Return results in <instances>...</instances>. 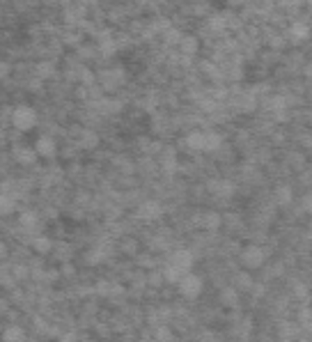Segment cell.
I'll list each match as a JSON object with an SVG mask.
<instances>
[{
  "instance_id": "24",
  "label": "cell",
  "mask_w": 312,
  "mask_h": 342,
  "mask_svg": "<svg viewBox=\"0 0 312 342\" xmlns=\"http://www.w3.org/2000/svg\"><path fill=\"white\" fill-rule=\"evenodd\" d=\"M37 159V152L35 150H16V161L21 163V166H30V163H35Z\"/></svg>"
},
{
  "instance_id": "30",
  "label": "cell",
  "mask_w": 312,
  "mask_h": 342,
  "mask_svg": "<svg viewBox=\"0 0 312 342\" xmlns=\"http://www.w3.org/2000/svg\"><path fill=\"white\" fill-rule=\"evenodd\" d=\"M301 209L306 211V214H312V193L303 195V200H301Z\"/></svg>"
},
{
  "instance_id": "26",
  "label": "cell",
  "mask_w": 312,
  "mask_h": 342,
  "mask_svg": "<svg viewBox=\"0 0 312 342\" xmlns=\"http://www.w3.org/2000/svg\"><path fill=\"white\" fill-rule=\"evenodd\" d=\"M209 30H211V32H223V30H228V25H225V16H221V14H214V16L209 18Z\"/></svg>"
},
{
  "instance_id": "32",
  "label": "cell",
  "mask_w": 312,
  "mask_h": 342,
  "mask_svg": "<svg viewBox=\"0 0 312 342\" xmlns=\"http://www.w3.org/2000/svg\"><path fill=\"white\" fill-rule=\"evenodd\" d=\"M78 55H80V58H92V55H94V48L92 46H80L78 48Z\"/></svg>"
},
{
  "instance_id": "9",
  "label": "cell",
  "mask_w": 312,
  "mask_h": 342,
  "mask_svg": "<svg viewBox=\"0 0 312 342\" xmlns=\"http://www.w3.org/2000/svg\"><path fill=\"white\" fill-rule=\"evenodd\" d=\"M186 147L193 152H207V131H200V129L191 131L186 136Z\"/></svg>"
},
{
  "instance_id": "21",
  "label": "cell",
  "mask_w": 312,
  "mask_h": 342,
  "mask_svg": "<svg viewBox=\"0 0 312 342\" xmlns=\"http://www.w3.org/2000/svg\"><path fill=\"white\" fill-rule=\"evenodd\" d=\"M179 48H181V53L195 55L198 53V39H195V37H181Z\"/></svg>"
},
{
  "instance_id": "39",
  "label": "cell",
  "mask_w": 312,
  "mask_h": 342,
  "mask_svg": "<svg viewBox=\"0 0 312 342\" xmlns=\"http://www.w3.org/2000/svg\"><path fill=\"white\" fill-rule=\"evenodd\" d=\"M310 124H312V110H310Z\"/></svg>"
},
{
  "instance_id": "11",
  "label": "cell",
  "mask_w": 312,
  "mask_h": 342,
  "mask_svg": "<svg viewBox=\"0 0 312 342\" xmlns=\"http://www.w3.org/2000/svg\"><path fill=\"white\" fill-rule=\"evenodd\" d=\"M292 200H294V191L289 186H278L276 193H273V202L278 207H287V204H292Z\"/></svg>"
},
{
  "instance_id": "4",
  "label": "cell",
  "mask_w": 312,
  "mask_h": 342,
  "mask_svg": "<svg viewBox=\"0 0 312 342\" xmlns=\"http://www.w3.org/2000/svg\"><path fill=\"white\" fill-rule=\"evenodd\" d=\"M264 251L259 246H246L243 248V253H241V262H243V266H248V269H259V266L264 264Z\"/></svg>"
},
{
  "instance_id": "17",
  "label": "cell",
  "mask_w": 312,
  "mask_h": 342,
  "mask_svg": "<svg viewBox=\"0 0 312 342\" xmlns=\"http://www.w3.org/2000/svg\"><path fill=\"white\" fill-rule=\"evenodd\" d=\"M37 214L35 211H23V214H21V216H18V225H21V228L25 230V232H35L37 230Z\"/></svg>"
},
{
  "instance_id": "1",
  "label": "cell",
  "mask_w": 312,
  "mask_h": 342,
  "mask_svg": "<svg viewBox=\"0 0 312 342\" xmlns=\"http://www.w3.org/2000/svg\"><path fill=\"white\" fill-rule=\"evenodd\" d=\"M9 122H12V126L16 131H30L32 126H37V122H39V115H37V110L30 108V106H16V108L12 110Z\"/></svg>"
},
{
  "instance_id": "7",
  "label": "cell",
  "mask_w": 312,
  "mask_h": 342,
  "mask_svg": "<svg viewBox=\"0 0 312 342\" xmlns=\"http://www.w3.org/2000/svg\"><path fill=\"white\" fill-rule=\"evenodd\" d=\"M35 152L39 156H44V159H51V156H55V152H58V143H55V138H51V136H39L35 143Z\"/></svg>"
},
{
  "instance_id": "34",
  "label": "cell",
  "mask_w": 312,
  "mask_h": 342,
  "mask_svg": "<svg viewBox=\"0 0 312 342\" xmlns=\"http://www.w3.org/2000/svg\"><path fill=\"white\" fill-rule=\"evenodd\" d=\"M303 76H306L308 81H312V62H306V65H303Z\"/></svg>"
},
{
  "instance_id": "10",
  "label": "cell",
  "mask_w": 312,
  "mask_h": 342,
  "mask_svg": "<svg viewBox=\"0 0 312 342\" xmlns=\"http://www.w3.org/2000/svg\"><path fill=\"white\" fill-rule=\"evenodd\" d=\"M101 83L106 90H113V87H120L124 83V72L122 69H113V72H101Z\"/></svg>"
},
{
  "instance_id": "38",
  "label": "cell",
  "mask_w": 312,
  "mask_h": 342,
  "mask_svg": "<svg viewBox=\"0 0 312 342\" xmlns=\"http://www.w3.org/2000/svg\"><path fill=\"white\" fill-rule=\"evenodd\" d=\"M72 273H74V269L69 264H65V276H72Z\"/></svg>"
},
{
  "instance_id": "14",
  "label": "cell",
  "mask_w": 312,
  "mask_h": 342,
  "mask_svg": "<svg viewBox=\"0 0 312 342\" xmlns=\"http://www.w3.org/2000/svg\"><path fill=\"white\" fill-rule=\"evenodd\" d=\"M221 303H223V306H228V308H236V306H239V289L232 287V285H230V287H225L221 292Z\"/></svg>"
},
{
  "instance_id": "35",
  "label": "cell",
  "mask_w": 312,
  "mask_h": 342,
  "mask_svg": "<svg viewBox=\"0 0 312 342\" xmlns=\"http://www.w3.org/2000/svg\"><path fill=\"white\" fill-rule=\"evenodd\" d=\"M78 336L76 333H65V336H60V342H76Z\"/></svg>"
},
{
  "instance_id": "37",
  "label": "cell",
  "mask_w": 312,
  "mask_h": 342,
  "mask_svg": "<svg viewBox=\"0 0 312 342\" xmlns=\"http://www.w3.org/2000/svg\"><path fill=\"white\" fill-rule=\"evenodd\" d=\"M0 67H2V69H0V72H2V76H7V74H9V65H7V62H2Z\"/></svg>"
},
{
  "instance_id": "33",
  "label": "cell",
  "mask_w": 312,
  "mask_h": 342,
  "mask_svg": "<svg viewBox=\"0 0 312 342\" xmlns=\"http://www.w3.org/2000/svg\"><path fill=\"white\" fill-rule=\"evenodd\" d=\"M60 253H58V255H60V259H69L72 257V251H69V246H67V244H60Z\"/></svg>"
},
{
  "instance_id": "6",
  "label": "cell",
  "mask_w": 312,
  "mask_h": 342,
  "mask_svg": "<svg viewBox=\"0 0 312 342\" xmlns=\"http://www.w3.org/2000/svg\"><path fill=\"white\" fill-rule=\"evenodd\" d=\"M161 214H163V209L156 200H145V202L138 204V216L143 218V221H154V218H158Z\"/></svg>"
},
{
  "instance_id": "15",
  "label": "cell",
  "mask_w": 312,
  "mask_h": 342,
  "mask_svg": "<svg viewBox=\"0 0 312 342\" xmlns=\"http://www.w3.org/2000/svg\"><path fill=\"white\" fill-rule=\"evenodd\" d=\"M103 259H106V248L103 246H94L85 253V264H90V266H96Z\"/></svg>"
},
{
  "instance_id": "19",
  "label": "cell",
  "mask_w": 312,
  "mask_h": 342,
  "mask_svg": "<svg viewBox=\"0 0 312 342\" xmlns=\"http://www.w3.org/2000/svg\"><path fill=\"white\" fill-rule=\"evenodd\" d=\"M35 74H37V78H53L55 76V65L51 60H44L35 67Z\"/></svg>"
},
{
  "instance_id": "28",
  "label": "cell",
  "mask_w": 312,
  "mask_h": 342,
  "mask_svg": "<svg viewBox=\"0 0 312 342\" xmlns=\"http://www.w3.org/2000/svg\"><path fill=\"white\" fill-rule=\"evenodd\" d=\"M156 338H158V342H170L172 340V333H170L168 326H158L156 329Z\"/></svg>"
},
{
  "instance_id": "31",
  "label": "cell",
  "mask_w": 312,
  "mask_h": 342,
  "mask_svg": "<svg viewBox=\"0 0 312 342\" xmlns=\"http://www.w3.org/2000/svg\"><path fill=\"white\" fill-rule=\"evenodd\" d=\"M294 292H296V296H299V299H306V296H308V289H306V285H303V282H294Z\"/></svg>"
},
{
  "instance_id": "25",
  "label": "cell",
  "mask_w": 312,
  "mask_h": 342,
  "mask_svg": "<svg viewBox=\"0 0 312 342\" xmlns=\"http://www.w3.org/2000/svg\"><path fill=\"white\" fill-rule=\"evenodd\" d=\"M12 211H14V198L5 191L0 195V214H2V216H9Z\"/></svg>"
},
{
  "instance_id": "18",
  "label": "cell",
  "mask_w": 312,
  "mask_h": 342,
  "mask_svg": "<svg viewBox=\"0 0 312 342\" xmlns=\"http://www.w3.org/2000/svg\"><path fill=\"white\" fill-rule=\"evenodd\" d=\"M232 287H236L239 292H246V289H252L255 285H252V278L248 276V273H234V278H232Z\"/></svg>"
},
{
  "instance_id": "20",
  "label": "cell",
  "mask_w": 312,
  "mask_h": 342,
  "mask_svg": "<svg viewBox=\"0 0 312 342\" xmlns=\"http://www.w3.org/2000/svg\"><path fill=\"white\" fill-rule=\"evenodd\" d=\"M32 248H35L39 255H46V253L53 251V244H51V239H46V237H35V239H32Z\"/></svg>"
},
{
  "instance_id": "27",
  "label": "cell",
  "mask_w": 312,
  "mask_h": 342,
  "mask_svg": "<svg viewBox=\"0 0 312 342\" xmlns=\"http://www.w3.org/2000/svg\"><path fill=\"white\" fill-rule=\"evenodd\" d=\"M163 280H165V273H163V271H152L150 276H147V285H150V287H161Z\"/></svg>"
},
{
  "instance_id": "16",
  "label": "cell",
  "mask_w": 312,
  "mask_h": 342,
  "mask_svg": "<svg viewBox=\"0 0 312 342\" xmlns=\"http://www.w3.org/2000/svg\"><path fill=\"white\" fill-rule=\"evenodd\" d=\"M200 225H202L204 230L214 232V230L221 228V214H216V211H207V214L200 218Z\"/></svg>"
},
{
  "instance_id": "8",
  "label": "cell",
  "mask_w": 312,
  "mask_h": 342,
  "mask_svg": "<svg viewBox=\"0 0 312 342\" xmlns=\"http://www.w3.org/2000/svg\"><path fill=\"white\" fill-rule=\"evenodd\" d=\"M308 37H310V25H308V23L296 21V23L289 25V30H287V39H289V42L301 44V42H306Z\"/></svg>"
},
{
  "instance_id": "23",
  "label": "cell",
  "mask_w": 312,
  "mask_h": 342,
  "mask_svg": "<svg viewBox=\"0 0 312 342\" xmlns=\"http://www.w3.org/2000/svg\"><path fill=\"white\" fill-rule=\"evenodd\" d=\"M99 48H101L103 55H110V53H115L117 44H115V39L108 35V32H103V35H101V42H99Z\"/></svg>"
},
{
  "instance_id": "22",
  "label": "cell",
  "mask_w": 312,
  "mask_h": 342,
  "mask_svg": "<svg viewBox=\"0 0 312 342\" xmlns=\"http://www.w3.org/2000/svg\"><path fill=\"white\" fill-rule=\"evenodd\" d=\"M223 147V136L216 131H207V152H218Z\"/></svg>"
},
{
  "instance_id": "3",
  "label": "cell",
  "mask_w": 312,
  "mask_h": 342,
  "mask_svg": "<svg viewBox=\"0 0 312 342\" xmlns=\"http://www.w3.org/2000/svg\"><path fill=\"white\" fill-rule=\"evenodd\" d=\"M177 285H179V294L184 299H198L202 294V278L195 273H186Z\"/></svg>"
},
{
  "instance_id": "12",
  "label": "cell",
  "mask_w": 312,
  "mask_h": 342,
  "mask_svg": "<svg viewBox=\"0 0 312 342\" xmlns=\"http://www.w3.org/2000/svg\"><path fill=\"white\" fill-rule=\"evenodd\" d=\"M78 145H80L83 150H94L96 145H99V133L92 131V129H83V131H80V140H78Z\"/></svg>"
},
{
  "instance_id": "29",
  "label": "cell",
  "mask_w": 312,
  "mask_h": 342,
  "mask_svg": "<svg viewBox=\"0 0 312 342\" xmlns=\"http://www.w3.org/2000/svg\"><path fill=\"white\" fill-rule=\"evenodd\" d=\"M12 276L16 278V280H23V278L28 276V266H25V264H16L12 269Z\"/></svg>"
},
{
  "instance_id": "36",
  "label": "cell",
  "mask_w": 312,
  "mask_h": 342,
  "mask_svg": "<svg viewBox=\"0 0 312 342\" xmlns=\"http://www.w3.org/2000/svg\"><path fill=\"white\" fill-rule=\"evenodd\" d=\"M140 264H143V266H152V264H154V262H152V257H150V255H143V257H140Z\"/></svg>"
},
{
  "instance_id": "2",
  "label": "cell",
  "mask_w": 312,
  "mask_h": 342,
  "mask_svg": "<svg viewBox=\"0 0 312 342\" xmlns=\"http://www.w3.org/2000/svg\"><path fill=\"white\" fill-rule=\"evenodd\" d=\"M168 266H172L174 271H179L181 276H186V273H191V266H193V253L188 251V248H177V251H172Z\"/></svg>"
},
{
  "instance_id": "5",
  "label": "cell",
  "mask_w": 312,
  "mask_h": 342,
  "mask_svg": "<svg viewBox=\"0 0 312 342\" xmlns=\"http://www.w3.org/2000/svg\"><path fill=\"white\" fill-rule=\"evenodd\" d=\"M209 191L211 195H216V198H223L228 200L234 195V184L230 179H211L209 181Z\"/></svg>"
},
{
  "instance_id": "13",
  "label": "cell",
  "mask_w": 312,
  "mask_h": 342,
  "mask_svg": "<svg viewBox=\"0 0 312 342\" xmlns=\"http://www.w3.org/2000/svg\"><path fill=\"white\" fill-rule=\"evenodd\" d=\"M2 342H25V331L18 324L7 326L5 333H2Z\"/></svg>"
}]
</instances>
